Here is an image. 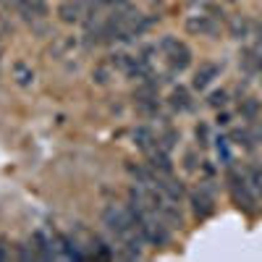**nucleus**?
<instances>
[{
    "label": "nucleus",
    "instance_id": "obj_1",
    "mask_svg": "<svg viewBox=\"0 0 262 262\" xmlns=\"http://www.w3.org/2000/svg\"><path fill=\"white\" fill-rule=\"evenodd\" d=\"M158 50H163V53L168 55V66H170L173 74H181V71L189 69V63H191V50L184 45V42H179L176 37H170V34L163 37V42H160Z\"/></svg>",
    "mask_w": 262,
    "mask_h": 262
},
{
    "label": "nucleus",
    "instance_id": "obj_2",
    "mask_svg": "<svg viewBox=\"0 0 262 262\" xmlns=\"http://www.w3.org/2000/svg\"><path fill=\"white\" fill-rule=\"evenodd\" d=\"M228 189H231V196H233V202L242 207V210H247L249 215L252 212H257V200H254V194H252V186H249V181L247 179H242V176H236V173H228Z\"/></svg>",
    "mask_w": 262,
    "mask_h": 262
},
{
    "label": "nucleus",
    "instance_id": "obj_3",
    "mask_svg": "<svg viewBox=\"0 0 262 262\" xmlns=\"http://www.w3.org/2000/svg\"><path fill=\"white\" fill-rule=\"evenodd\" d=\"M186 32L194 34V37H215L217 34V21L207 13H194L186 18Z\"/></svg>",
    "mask_w": 262,
    "mask_h": 262
},
{
    "label": "nucleus",
    "instance_id": "obj_4",
    "mask_svg": "<svg viewBox=\"0 0 262 262\" xmlns=\"http://www.w3.org/2000/svg\"><path fill=\"white\" fill-rule=\"evenodd\" d=\"M221 76V66L217 63H202L200 69H196V74H194V79H191V86L194 90H207V86L212 84V79H217Z\"/></svg>",
    "mask_w": 262,
    "mask_h": 262
},
{
    "label": "nucleus",
    "instance_id": "obj_5",
    "mask_svg": "<svg viewBox=\"0 0 262 262\" xmlns=\"http://www.w3.org/2000/svg\"><path fill=\"white\" fill-rule=\"evenodd\" d=\"M191 210H194V215L200 217V221L210 217V215L215 212V202H212V196H210L205 189L194 191V194H191Z\"/></svg>",
    "mask_w": 262,
    "mask_h": 262
},
{
    "label": "nucleus",
    "instance_id": "obj_6",
    "mask_svg": "<svg viewBox=\"0 0 262 262\" xmlns=\"http://www.w3.org/2000/svg\"><path fill=\"white\" fill-rule=\"evenodd\" d=\"M58 16L63 24H76V21H81V16H86L81 0H66V3L58 6Z\"/></svg>",
    "mask_w": 262,
    "mask_h": 262
},
{
    "label": "nucleus",
    "instance_id": "obj_7",
    "mask_svg": "<svg viewBox=\"0 0 262 262\" xmlns=\"http://www.w3.org/2000/svg\"><path fill=\"white\" fill-rule=\"evenodd\" d=\"M147 155H149V165H152V170L160 173V176H170L173 163H170V158H168V149H163V147L158 144L155 149H149Z\"/></svg>",
    "mask_w": 262,
    "mask_h": 262
},
{
    "label": "nucleus",
    "instance_id": "obj_8",
    "mask_svg": "<svg viewBox=\"0 0 262 262\" xmlns=\"http://www.w3.org/2000/svg\"><path fill=\"white\" fill-rule=\"evenodd\" d=\"M242 69L247 71V74H262V50H257V48H247L244 53H242Z\"/></svg>",
    "mask_w": 262,
    "mask_h": 262
},
{
    "label": "nucleus",
    "instance_id": "obj_9",
    "mask_svg": "<svg viewBox=\"0 0 262 262\" xmlns=\"http://www.w3.org/2000/svg\"><path fill=\"white\" fill-rule=\"evenodd\" d=\"M170 107L173 111H179V113H186V111H191L194 107V102H191V95H189V90H184V86H176V90L170 92Z\"/></svg>",
    "mask_w": 262,
    "mask_h": 262
},
{
    "label": "nucleus",
    "instance_id": "obj_10",
    "mask_svg": "<svg viewBox=\"0 0 262 262\" xmlns=\"http://www.w3.org/2000/svg\"><path fill=\"white\" fill-rule=\"evenodd\" d=\"M228 32H231L233 39H247L249 32H252V21L247 16H233L228 21Z\"/></svg>",
    "mask_w": 262,
    "mask_h": 262
},
{
    "label": "nucleus",
    "instance_id": "obj_11",
    "mask_svg": "<svg viewBox=\"0 0 262 262\" xmlns=\"http://www.w3.org/2000/svg\"><path fill=\"white\" fill-rule=\"evenodd\" d=\"M11 76L16 79V84H18V86H32V84H34V71L29 69L27 63H13Z\"/></svg>",
    "mask_w": 262,
    "mask_h": 262
},
{
    "label": "nucleus",
    "instance_id": "obj_12",
    "mask_svg": "<svg viewBox=\"0 0 262 262\" xmlns=\"http://www.w3.org/2000/svg\"><path fill=\"white\" fill-rule=\"evenodd\" d=\"M134 144L139 147V149H144V152H149V149H155L158 147V139H155V134H152L149 128H144V126H139L137 131H134Z\"/></svg>",
    "mask_w": 262,
    "mask_h": 262
},
{
    "label": "nucleus",
    "instance_id": "obj_13",
    "mask_svg": "<svg viewBox=\"0 0 262 262\" xmlns=\"http://www.w3.org/2000/svg\"><path fill=\"white\" fill-rule=\"evenodd\" d=\"M21 13L27 18H42V16H48V6H45V0H24Z\"/></svg>",
    "mask_w": 262,
    "mask_h": 262
},
{
    "label": "nucleus",
    "instance_id": "obj_14",
    "mask_svg": "<svg viewBox=\"0 0 262 262\" xmlns=\"http://www.w3.org/2000/svg\"><path fill=\"white\" fill-rule=\"evenodd\" d=\"M160 217L165 223H170V226H184V215H181V210L173 205L170 200H165V205L160 207Z\"/></svg>",
    "mask_w": 262,
    "mask_h": 262
},
{
    "label": "nucleus",
    "instance_id": "obj_15",
    "mask_svg": "<svg viewBox=\"0 0 262 262\" xmlns=\"http://www.w3.org/2000/svg\"><path fill=\"white\" fill-rule=\"evenodd\" d=\"M215 142H217L215 149H217V158H221V163H223V165H231V142H228L226 137L215 139Z\"/></svg>",
    "mask_w": 262,
    "mask_h": 262
},
{
    "label": "nucleus",
    "instance_id": "obj_16",
    "mask_svg": "<svg viewBox=\"0 0 262 262\" xmlns=\"http://www.w3.org/2000/svg\"><path fill=\"white\" fill-rule=\"evenodd\" d=\"M176 142H179V131H173V128L163 131V134L158 137V144H160L163 149H173V147H176Z\"/></svg>",
    "mask_w": 262,
    "mask_h": 262
},
{
    "label": "nucleus",
    "instance_id": "obj_17",
    "mask_svg": "<svg viewBox=\"0 0 262 262\" xmlns=\"http://www.w3.org/2000/svg\"><path fill=\"white\" fill-rule=\"evenodd\" d=\"M238 111H242V116H244V118L254 121V118H257V113H259V105H257L252 97H247V100H242V107H238Z\"/></svg>",
    "mask_w": 262,
    "mask_h": 262
},
{
    "label": "nucleus",
    "instance_id": "obj_18",
    "mask_svg": "<svg viewBox=\"0 0 262 262\" xmlns=\"http://www.w3.org/2000/svg\"><path fill=\"white\" fill-rule=\"evenodd\" d=\"M207 105H210V107H226V105H228V92H226V90H215V92H210Z\"/></svg>",
    "mask_w": 262,
    "mask_h": 262
},
{
    "label": "nucleus",
    "instance_id": "obj_19",
    "mask_svg": "<svg viewBox=\"0 0 262 262\" xmlns=\"http://www.w3.org/2000/svg\"><path fill=\"white\" fill-rule=\"evenodd\" d=\"M249 186L254 191H262V168H249Z\"/></svg>",
    "mask_w": 262,
    "mask_h": 262
},
{
    "label": "nucleus",
    "instance_id": "obj_20",
    "mask_svg": "<svg viewBox=\"0 0 262 262\" xmlns=\"http://www.w3.org/2000/svg\"><path fill=\"white\" fill-rule=\"evenodd\" d=\"M233 142H236V144H244L247 149H252V137H249V131H242V128L233 131Z\"/></svg>",
    "mask_w": 262,
    "mask_h": 262
},
{
    "label": "nucleus",
    "instance_id": "obj_21",
    "mask_svg": "<svg viewBox=\"0 0 262 262\" xmlns=\"http://www.w3.org/2000/svg\"><path fill=\"white\" fill-rule=\"evenodd\" d=\"M111 69H113V66H100V69H95V81L97 84H107V76H111Z\"/></svg>",
    "mask_w": 262,
    "mask_h": 262
},
{
    "label": "nucleus",
    "instance_id": "obj_22",
    "mask_svg": "<svg viewBox=\"0 0 262 262\" xmlns=\"http://www.w3.org/2000/svg\"><path fill=\"white\" fill-rule=\"evenodd\" d=\"M194 134H196V142H200V147H207V139H210V128H207L205 123H200V126H196V131H194Z\"/></svg>",
    "mask_w": 262,
    "mask_h": 262
},
{
    "label": "nucleus",
    "instance_id": "obj_23",
    "mask_svg": "<svg viewBox=\"0 0 262 262\" xmlns=\"http://www.w3.org/2000/svg\"><path fill=\"white\" fill-rule=\"evenodd\" d=\"M11 254H8V242L6 238H0V259H8Z\"/></svg>",
    "mask_w": 262,
    "mask_h": 262
},
{
    "label": "nucleus",
    "instance_id": "obj_24",
    "mask_svg": "<svg viewBox=\"0 0 262 262\" xmlns=\"http://www.w3.org/2000/svg\"><path fill=\"white\" fill-rule=\"evenodd\" d=\"M228 121H231V116H226V113L217 116V126H228Z\"/></svg>",
    "mask_w": 262,
    "mask_h": 262
},
{
    "label": "nucleus",
    "instance_id": "obj_25",
    "mask_svg": "<svg viewBox=\"0 0 262 262\" xmlns=\"http://www.w3.org/2000/svg\"><path fill=\"white\" fill-rule=\"evenodd\" d=\"M186 168H189V170H194V168H196V163H194V155H186Z\"/></svg>",
    "mask_w": 262,
    "mask_h": 262
},
{
    "label": "nucleus",
    "instance_id": "obj_26",
    "mask_svg": "<svg viewBox=\"0 0 262 262\" xmlns=\"http://www.w3.org/2000/svg\"><path fill=\"white\" fill-rule=\"evenodd\" d=\"M226 3H238V0H226Z\"/></svg>",
    "mask_w": 262,
    "mask_h": 262
}]
</instances>
